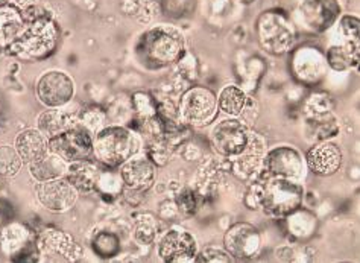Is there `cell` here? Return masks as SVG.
Instances as JSON below:
<instances>
[{
	"mask_svg": "<svg viewBox=\"0 0 360 263\" xmlns=\"http://www.w3.org/2000/svg\"><path fill=\"white\" fill-rule=\"evenodd\" d=\"M184 35L172 26H157L141 34L134 46V55L141 68L161 70L183 58Z\"/></svg>",
	"mask_w": 360,
	"mask_h": 263,
	"instance_id": "cell-1",
	"label": "cell"
},
{
	"mask_svg": "<svg viewBox=\"0 0 360 263\" xmlns=\"http://www.w3.org/2000/svg\"><path fill=\"white\" fill-rule=\"evenodd\" d=\"M26 26L14 55L26 60H44L58 44V27L51 14L39 5L22 8Z\"/></svg>",
	"mask_w": 360,
	"mask_h": 263,
	"instance_id": "cell-2",
	"label": "cell"
},
{
	"mask_svg": "<svg viewBox=\"0 0 360 263\" xmlns=\"http://www.w3.org/2000/svg\"><path fill=\"white\" fill-rule=\"evenodd\" d=\"M140 149V139L136 131L123 127H108L96 133L93 139V155L99 165L119 167L134 157Z\"/></svg>",
	"mask_w": 360,
	"mask_h": 263,
	"instance_id": "cell-3",
	"label": "cell"
},
{
	"mask_svg": "<svg viewBox=\"0 0 360 263\" xmlns=\"http://www.w3.org/2000/svg\"><path fill=\"white\" fill-rule=\"evenodd\" d=\"M302 198L304 192L295 180L271 178L268 181H263L260 207L271 216L284 218L300 209Z\"/></svg>",
	"mask_w": 360,
	"mask_h": 263,
	"instance_id": "cell-4",
	"label": "cell"
},
{
	"mask_svg": "<svg viewBox=\"0 0 360 263\" xmlns=\"http://www.w3.org/2000/svg\"><path fill=\"white\" fill-rule=\"evenodd\" d=\"M262 48L272 55L289 52L297 40L295 26L283 11L263 13L257 23Z\"/></svg>",
	"mask_w": 360,
	"mask_h": 263,
	"instance_id": "cell-5",
	"label": "cell"
},
{
	"mask_svg": "<svg viewBox=\"0 0 360 263\" xmlns=\"http://www.w3.org/2000/svg\"><path fill=\"white\" fill-rule=\"evenodd\" d=\"M178 111L184 125H208L216 117L217 98L212 90L204 87H193L183 95L181 101H179Z\"/></svg>",
	"mask_w": 360,
	"mask_h": 263,
	"instance_id": "cell-6",
	"label": "cell"
},
{
	"mask_svg": "<svg viewBox=\"0 0 360 263\" xmlns=\"http://www.w3.org/2000/svg\"><path fill=\"white\" fill-rule=\"evenodd\" d=\"M49 151L61 157L65 163L82 162L93 155V137L79 122L70 129L49 139Z\"/></svg>",
	"mask_w": 360,
	"mask_h": 263,
	"instance_id": "cell-7",
	"label": "cell"
},
{
	"mask_svg": "<svg viewBox=\"0 0 360 263\" xmlns=\"http://www.w3.org/2000/svg\"><path fill=\"white\" fill-rule=\"evenodd\" d=\"M302 158L297 149L290 146H280L272 149L263 157L262 172L255 181H268L271 178H288L298 180L302 175Z\"/></svg>",
	"mask_w": 360,
	"mask_h": 263,
	"instance_id": "cell-8",
	"label": "cell"
},
{
	"mask_svg": "<svg viewBox=\"0 0 360 263\" xmlns=\"http://www.w3.org/2000/svg\"><path fill=\"white\" fill-rule=\"evenodd\" d=\"M250 142V131L243 122L226 119L217 124L212 133V145L214 151L226 158L242 154Z\"/></svg>",
	"mask_w": 360,
	"mask_h": 263,
	"instance_id": "cell-9",
	"label": "cell"
},
{
	"mask_svg": "<svg viewBox=\"0 0 360 263\" xmlns=\"http://www.w3.org/2000/svg\"><path fill=\"white\" fill-rule=\"evenodd\" d=\"M75 95V82L64 72H47L37 82V96L43 105L61 108L69 104Z\"/></svg>",
	"mask_w": 360,
	"mask_h": 263,
	"instance_id": "cell-10",
	"label": "cell"
},
{
	"mask_svg": "<svg viewBox=\"0 0 360 263\" xmlns=\"http://www.w3.org/2000/svg\"><path fill=\"white\" fill-rule=\"evenodd\" d=\"M39 201L51 212H65L72 209L78 198V191L70 184L68 178H53V180L39 181L35 186Z\"/></svg>",
	"mask_w": 360,
	"mask_h": 263,
	"instance_id": "cell-11",
	"label": "cell"
},
{
	"mask_svg": "<svg viewBox=\"0 0 360 263\" xmlns=\"http://www.w3.org/2000/svg\"><path fill=\"white\" fill-rule=\"evenodd\" d=\"M154 178L155 171L149 158H131L120 167L122 192L125 198L129 195L141 196L148 192L154 184Z\"/></svg>",
	"mask_w": 360,
	"mask_h": 263,
	"instance_id": "cell-12",
	"label": "cell"
},
{
	"mask_svg": "<svg viewBox=\"0 0 360 263\" xmlns=\"http://www.w3.org/2000/svg\"><path fill=\"white\" fill-rule=\"evenodd\" d=\"M224 245L226 252L236 259H252L254 256H257L262 245L259 230L254 225L246 222L234 224L225 233Z\"/></svg>",
	"mask_w": 360,
	"mask_h": 263,
	"instance_id": "cell-13",
	"label": "cell"
},
{
	"mask_svg": "<svg viewBox=\"0 0 360 263\" xmlns=\"http://www.w3.org/2000/svg\"><path fill=\"white\" fill-rule=\"evenodd\" d=\"M328 64L315 48H301L292 56V73L307 86H315L326 77Z\"/></svg>",
	"mask_w": 360,
	"mask_h": 263,
	"instance_id": "cell-14",
	"label": "cell"
},
{
	"mask_svg": "<svg viewBox=\"0 0 360 263\" xmlns=\"http://www.w3.org/2000/svg\"><path fill=\"white\" fill-rule=\"evenodd\" d=\"M26 20L22 8L13 4H0V52L14 55L20 41Z\"/></svg>",
	"mask_w": 360,
	"mask_h": 263,
	"instance_id": "cell-15",
	"label": "cell"
},
{
	"mask_svg": "<svg viewBox=\"0 0 360 263\" xmlns=\"http://www.w3.org/2000/svg\"><path fill=\"white\" fill-rule=\"evenodd\" d=\"M158 255L167 263L193 262L196 257V240L191 233L172 230L160 240Z\"/></svg>",
	"mask_w": 360,
	"mask_h": 263,
	"instance_id": "cell-16",
	"label": "cell"
},
{
	"mask_svg": "<svg viewBox=\"0 0 360 263\" xmlns=\"http://www.w3.org/2000/svg\"><path fill=\"white\" fill-rule=\"evenodd\" d=\"M302 20L311 31H327L340 15L338 0H304L300 6Z\"/></svg>",
	"mask_w": 360,
	"mask_h": 263,
	"instance_id": "cell-17",
	"label": "cell"
},
{
	"mask_svg": "<svg viewBox=\"0 0 360 263\" xmlns=\"http://www.w3.org/2000/svg\"><path fill=\"white\" fill-rule=\"evenodd\" d=\"M307 166L314 174L328 177L336 174L344 162V154L340 146L333 142L315 143L307 153Z\"/></svg>",
	"mask_w": 360,
	"mask_h": 263,
	"instance_id": "cell-18",
	"label": "cell"
},
{
	"mask_svg": "<svg viewBox=\"0 0 360 263\" xmlns=\"http://www.w3.org/2000/svg\"><path fill=\"white\" fill-rule=\"evenodd\" d=\"M39 250L51 260L72 262L79 257V247L72 236L60 230H47L39 239Z\"/></svg>",
	"mask_w": 360,
	"mask_h": 263,
	"instance_id": "cell-19",
	"label": "cell"
},
{
	"mask_svg": "<svg viewBox=\"0 0 360 263\" xmlns=\"http://www.w3.org/2000/svg\"><path fill=\"white\" fill-rule=\"evenodd\" d=\"M257 136L250 133V142L248 148L239 155L233 157L231 162V171L233 174L242 181H255L262 172L263 165V146L257 145Z\"/></svg>",
	"mask_w": 360,
	"mask_h": 263,
	"instance_id": "cell-20",
	"label": "cell"
},
{
	"mask_svg": "<svg viewBox=\"0 0 360 263\" xmlns=\"http://www.w3.org/2000/svg\"><path fill=\"white\" fill-rule=\"evenodd\" d=\"M14 148L22 162L32 163L49 153V142L40 129H25L17 136Z\"/></svg>",
	"mask_w": 360,
	"mask_h": 263,
	"instance_id": "cell-21",
	"label": "cell"
},
{
	"mask_svg": "<svg viewBox=\"0 0 360 263\" xmlns=\"http://www.w3.org/2000/svg\"><path fill=\"white\" fill-rule=\"evenodd\" d=\"M65 178L78 192L89 193L94 189H98V183L101 178V169L96 163L90 160H82V162L70 163L65 172Z\"/></svg>",
	"mask_w": 360,
	"mask_h": 263,
	"instance_id": "cell-22",
	"label": "cell"
},
{
	"mask_svg": "<svg viewBox=\"0 0 360 263\" xmlns=\"http://www.w3.org/2000/svg\"><path fill=\"white\" fill-rule=\"evenodd\" d=\"M304 133L310 143H321L326 140L335 137L339 133L338 119L333 113H322V115H309L306 116Z\"/></svg>",
	"mask_w": 360,
	"mask_h": 263,
	"instance_id": "cell-23",
	"label": "cell"
},
{
	"mask_svg": "<svg viewBox=\"0 0 360 263\" xmlns=\"http://www.w3.org/2000/svg\"><path fill=\"white\" fill-rule=\"evenodd\" d=\"M78 124V116L70 110H47L39 117V129L52 139Z\"/></svg>",
	"mask_w": 360,
	"mask_h": 263,
	"instance_id": "cell-24",
	"label": "cell"
},
{
	"mask_svg": "<svg viewBox=\"0 0 360 263\" xmlns=\"http://www.w3.org/2000/svg\"><path fill=\"white\" fill-rule=\"evenodd\" d=\"M31 175L37 181H47L53 178H61L68 172V163L53 153H47L41 158L30 163Z\"/></svg>",
	"mask_w": 360,
	"mask_h": 263,
	"instance_id": "cell-25",
	"label": "cell"
},
{
	"mask_svg": "<svg viewBox=\"0 0 360 263\" xmlns=\"http://www.w3.org/2000/svg\"><path fill=\"white\" fill-rule=\"evenodd\" d=\"M327 64L331 69L338 72H344L349 68H353L359 61V46L357 41L353 44V41H348L347 44L333 46L327 52Z\"/></svg>",
	"mask_w": 360,
	"mask_h": 263,
	"instance_id": "cell-26",
	"label": "cell"
},
{
	"mask_svg": "<svg viewBox=\"0 0 360 263\" xmlns=\"http://www.w3.org/2000/svg\"><path fill=\"white\" fill-rule=\"evenodd\" d=\"M27 243H30V231H27L23 225H8V227L0 233V247H2V250L8 252V255H18V252L27 247Z\"/></svg>",
	"mask_w": 360,
	"mask_h": 263,
	"instance_id": "cell-27",
	"label": "cell"
},
{
	"mask_svg": "<svg viewBox=\"0 0 360 263\" xmlns=\"http://www.w3.org/2000/svg\"><path fill=\"white\" fill-rule=\"evenodd\" d=\"M246 104H248V96L242 89L236 86L224 87L217 98V107L230 116H240Z\"/></svg>",
	"mask_w": 360,
	"mask_h": 263,
	"instance_id": "cell-28",
	"label": "cell"
},
{
	"mask_svg": "<svg viewBox=\"0 0 360 263\" xmlns=\"http://www.w3.org/2000/svg\"><path fill=\"white\" fill-rule=\"evenodd\" d=\"M91 247L94 252L102 259H111L119 255L120 251V239L115 233L101 231L93 238Z\"/></svg>",
	"mask_w": 360,
	"mask_h": 263,
	"instance_id": "cell-29",
	"label": "cell"
},
{
	"mask_svg": "<svg viewBox=\"0 0 360 263\" xmlns=\"http://www.w3.org/2000/svg\"><path fill=\"white\" fill-rule=\"evenodd\" d=\"M132 110H134L136 119H149L155 116L157 99H154L149 93L139 91L131 98Z\"/></svg>",
	"mask_w": 360,
	"mask_h": 263,
	"instance_id": "cell-30",
	"label": "cell"
},
{
	"mask_svg": "<svg viewBox=\"0 0 360 263\" xmlns=\"http://www.w3.org/2000/svg\"><path fill=\"white\" fill-rule=\"evenodd\" d=\"M22 166V158L13 146H0V175L13 177Z\"/></svg>",
	"mask_w": 360,
	"mask_h": 263,
	"instance_id": "cell-31",
	"label": "cell"
},
{
	"mask_svg": "<svg viewBox=\"0 0 360 263\" xmlns=\"http://www.w3.org/2000/svg\"><path fill=\"white\" fill-rule=\"evenodd\" d=\"M157 234V227L154 221L149 216H141L136 221L134 227V239L140 243V245H149L153 243Z\"/></svg>",
	"mask_w": 360,
	"mask_h": 263,
	"instance_id": "cell-32",
	"label": "cell"
},
{
	"mask_svg": "<svg viewBox=\"0 0 360 263\" xmlns=\"http://www.w3.org/2000/svg\"><path fill=\"white\" fill-rule=\"evenodd\" d=\"M78 122L82 127L87 128L90 133H93V131H101L103 122H105V113L96 107L87 108L78 116Z\"/></svg>",
	"mask_w": 360,
	"mask_h": 263,
	"instance_id": "cell-33",
	"label": "cell"
},
{
	"mask_svg": "<svg viewBox=\"0 0 360 263\" xmlns=\"http://www.w3.org/2000/svg\"><path fill=\"white\" fill-rule=\"evenodd\" d=\"M333 108V102L327 95H314L306 102V116L309 115H322V113H330Z\"/></svg>",
	"mask_w": 360,
	"mask_h": 263,
	"instance_id": "cell-34",
	"label": "cell"
},
{
	"mask_svg": "<svg viewBox=\"0 0 360 263\" xmlns=\"http://www.w3.org/2000/svg\"><path fill=\"white\" fill-rule=\"evenodd\" d=\"M176 207L179 212L187 216L195 214L198 210V200H196L195 192L186 189L179 193L176 196Z\"/></svg>",
	"mask_w": 360,
	"mask_h": 263,
	"instance_id": "cell-35",
	"label": "cell"
},
{
	"mask_svg": "<svg viewBox=\"0 0 360 263\" xmlns=\"http://www.w3.org/2000/svg\"><path fill=\"white\" fill-rule=\"evenodd\" d=\"M339 31L344 34L345 39L349 41H357L359 40V20L356 17L352 15H345L340 18L339 23Z\"/></svg>",
	"mask_w": 360,
	"mask_h": 263,
	"instance_id": "cell-36",
	"label": "cell"
},
{
	"mask_svg": "<svg viewBox=\"0 0 360 263\" xmlns=\"http://www.w3.org/2000/svg\"><path fill=\"white\" fill-rule=\"evenodd\" d=\"M195 260L198 263H219V262H231V256L229 252L221 251V250H216V248H207L204 251H201V255L195 257Z\"/></svg>",
	"mask_w": 360,
	"mask_h": 263,
	"instance_id": "cell-37",
	"label": "cell"
},
{
	"mask_svg": "<svg viewBox=\"0 0 360 263\" xmlns=\"http://www.w3.org/2000/svg\"><path fill=\"white\" fill-rule=\"evenodd\" d=\"M236 2L243 4V5H250V4H252V2H254V0H236Z\"/></svg>",
	"mask_w": 360,
	"mask_h": 263,
	"instance_id": "cell-38",
	"label": "cell"
},
{
	"mask_svg": "<svg viewBox=\"0 0 360 263\" xmlns=\"http://www.w3.org/2000/svg\"><path fill=\"white\" fill-rule=\"evenodd\" d=\"M0 2H2V4H4V2H8V0H0Z\"/></svg>",
	"mask_w": 360,
	"mask_h": 263,
	"instance_id": "cell-39",
	"label": "cell"
}]
</instances>
